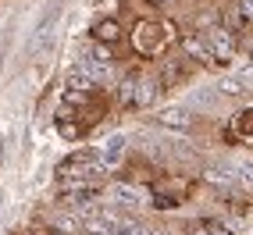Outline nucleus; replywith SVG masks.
<instances>
[{"label":"nucleus","instance_id":"obj_3","mask_svg":"<svg viewBox=\"0 0 253 235\" xmlns=\"http://www.w3.org/2000/svg\"><path fill=\"white\" fill-rule=\"evenodd\" d=\"M204 178H207V186L221 189V193H228V189L239 186V182H235V175H232V167H225V164H211L207 171H204Z\"/></svg>","mask_w":253,"mask_h":235},{"label":"nucleus","instance_id":"obj_12","mask_svg":"<svg viewBox=\"0 0 253 235\" xmlns=\"http://www.w3.org/2000/svg\"><path fill=\"white\" fill-rule=\"evenodd\" d=\"M189 235H232L225 225H217V221H211V217H207V221H200V225H193L189 228Z\"/></svg>","mask_w":253,"mask_h":235},{"label":"nucleus","instance_id":"obj_7","mask_svg":"<svg viewBox=\"0 0 253 235\" xmlns=\"http://www.w3.org/2000/svg\"><path fill=\"white\" fill-rule=\"evenodd\" d=\"M128 146V136L125 132H118V136H111L107 143H104V167H114L118 160H122V150Z\"/></svg>","mask_w":253,"mask_h":235},{"label":"nucleus","instance_id":"obj_5","mask_svg":"<svg viewBox=\"0 0 253 235\" xmlns=\"http://www.w3.org/2000/svg\"><path fill=\"white\" fill-rule=\"evenodd\" d=\"M157 96H161L157 78L139 75V82H136V107H154V100H157Z\"/></svg>","mask_w":253,"mask_h":235},{"label":"nucleus","instance_id":"obj_20","mask_svg":"<svg viewBox=\"0 0 253 235\" xmlns=\"http://www.w3.org/2000/svg\"><path fill=\"white\" fill-rule=\"evenodd\" d=\"M0 207H4V193H0Z\"/></svg>","mask_w":253,"mask_h":235},{"label":"nucleus","instance_id":"obj_6","mask_svg":"<svg viewBox=\"0 0 253 235\" xmlns=\"http://www.w3.org/2000/svg\"><path fill=\"white\" fill-rule=\"evenodd\" d=\"M111 199L118 207H143L146 203V196L136 186H111Z\"/></svg>","mask_w":253,"mask_h":235},{"label":"nucleus","instance_id":"obj_2","mask_svg":"<svg viewBox=\"0 0 253 235\" xmlns=\"http://www.w3.org/2000/svg\"><path fill=\"white\" fill-rule=\"evenodd\" d=\"M207 46H211L214 61H228V57H232V46H235V43H232V36H228L225 29H217V25H214V29L207 32Z\"/></svg>","mask_w":253,"mask_h":235},{"label":"nucleus","instance_id":"obj_13","mask_svg":"<svg viewBox=\"0 0 253 235\" xmlns=\"http://www.w3.org/2000/svg\"><path fill=\"white\" fill-rule=\"evenodd\" d=\"M118 36H122L118 22H111V18H107V22H100V25H96V39H104V43H114Z\"/></svg>","mask_w":253,"mask_h":235},{"label":"nucleus","instance_id":"obj_21","mask_svg":"<svg viewBox=\"0 0 253 235\" xmlns=\"http://www.w3.org/2000/svg\"><path fill=\"white\" fill-rule=\"evenodd\" d=\"M0 72H4V57H0Z\"/></svg>","mask_w":253,"mask_h":235},{"label":"nucleus","instance_id":"obj_16","mask_svg":"<svg viewBox=\"0 0 253 235\" xmlns=\"http://www.w3.org/2000/svg\"><path fill=\"white\" fill-rule=\"evenodd\" d=\"M114 235H146V228L136 225V221H118V232Z\"/></svg>","mask_w":253,"mask_h":235},{"label":"nucleus","instance_id":"obj_10","mask_svg":"<svg viewBox=\"0 0 253 235\" xmlns=\"http://www.w3.org/2000/svg\"><path fill=\"white\" fill-rule=\"evenodd\" d=\"M232 167V175H235V182H239V189H253V160H235V164H228Z\"/></svg>","mask_w":253,"mask_h":235},{"label":"nucleus","instance_id":"obj_18","mask_svg":"<svg viewBox=\"0 0 253 235\" xmlns=\"http://www.w3.org/2000/svg\"><path fill=\"white\" fill-rule=\"evenodd\" d=\"M0 167H4V132H0Z\"/></svg>","mask_w":253,"mask_h":235},{"label":"nucleus","instance_id":"obj_15","mask_svg":"<svg viewBox=\"0 0 253 235\" xmlns=\"http://www.w3.org/2000/svg\"><path fill=\"white\" fill-rule=\"evenodd\" d=\"M136 82H139V75H128L122 82V100H125L128 107H136Z\"/></svg>","mask_w":253,"mask_h":235},{"label":"nucleus","instance_id":"obj_1","mask_svg":"<svg viewBox=\"0 0 253 235\" xmlns=\"http://www.w3.org/2000/svg\"><path fill=\"white\" fill-rule=\"evenodd\" d=\"M57 18H61V7H50L43 18H40V25L32 29V36H29V50H43L50 39H54V29H57Z\"/></svg>","mask_w":253,"mask_h":235},{"label":"nucleus","instance_id":"obj_19","mask_svg":"<svg viewBox=\"0 0 253 235\" xmlns=\"http://www.w3.org/2000/svg\"><path fill=\"white\" fill-rule=\"evenodd\" d=\"M82 235H96V232H89V228H86V232H82Z\"/></svg>","mask_w":253,"mask_h":235},{"label":"nucleus","instance_id":"obj_9","mask_svg":"<svg viewBox=\"0 0 253 235\" xmlns=\"http://www.w3.org/2000/svg\"><path fill=\"white\" fill-rule=\"evenodd\" d=\"M79 64H82V68L89 72L93 86H96V82H107V78H111V64H107V61H93V57H82Z\"/></svg>","mask_w":253,"mask_h":235},{"label":"nucleus","instance_id":"obj_8","mask_svg":"<svg viewBox=\"0 0 253 235\" xmlns=\"http://www.w3.org/2000/svg\"><path fill=\"white\" fill-rule=\"evenodd\" d=\"M64 86H68L72 93H86V89H93V78H89V72L82 68V64H75V68L68 72V78H64Z\"/></svg>","mask_w":253,"mask_h":235},{"label":"nucleus","instance_id":"obj_11","mask_svg":"<svg viewBox=\"0 0 253 235\" xmlns=\"http://www.w3.org/2000/svg\"><path fill=\"white\" fill-rule=\"evenodd\" d=\"M185 54H189V57H196L200 64H211V61H214V54H211V46H204L200 39H185Z\"/></svg>","mask_w":253,"mask_h":235},{"label":"nucleus","instance_id":"obj_14","mask_svg":"<svg viewBox=\"0 0 253 235\" xmlns=\"http://www.w3.org/2000/svg\"><path fill=\"white\" fill-rule=\"evenodd\" d=\"M221 93H232V96H239V93H246V78H235V75H225L221 82Z\"/></svg>","mask_w":253,"mask_h":235},{"label":"nucleus","instance_id":"obj_4","mask_svg":"<svg viewBox=\"0 0 253 235\" xmlns=\"http://www.w3.org/2000/svg\"><path fill=\"white\" fill-rule=\"evenodd\" d=\"M193 121V114H189V107H164V111H157V125H164V128H185Z\"/></svg>","mask_w":253,"mask_h":235},{"label":"nucleus","instance_id":"obj_17","mask_svg":"<svg viewBox=\"0 0 253 235\" xmlns=\"http://www.w3.org/2000/svg\"><path fill=\"white\" fill-rule=\"evenodd\" d=\"M235 11H239L243 18H253V0H239V4H235Z\"/></svg>","mask_w":253,"mask_h":235}]
</instances>
